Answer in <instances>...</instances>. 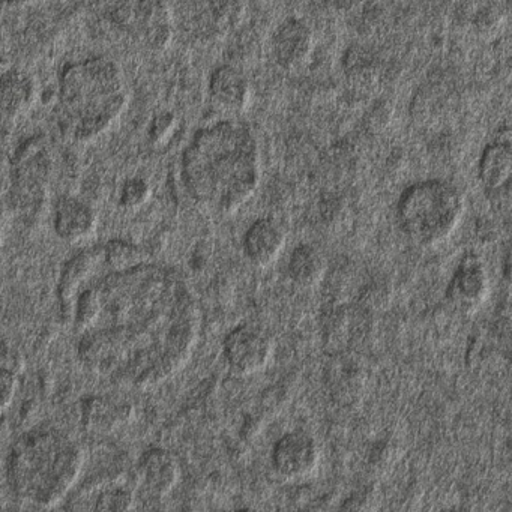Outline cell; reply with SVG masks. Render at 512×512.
Returning a JSON list of instances; mask_svg holds the SVG:
<instances>
[{
  "label": "cell",
  "instance_id": "obj_17",
  "mask_svg": "<svg viewBox=\"0 0 512 512\" xmlns=\"http://www.w3.org/2000/svg\"><path fill=\"white\" fill-rule=\"evenodd\" d=\"M131 409L127 403L110 400V398H95L88 406L86 421L95 430L109 431L124 424L130 418Z\"/></svg>",
  "mask_w": 512,
  "mask_h": 512
},
{
  "label": "cell",
  "instance_id": "obj_3",
  "mask_svg": "<svg viewBox=\"0 0 512 512\" xmlns=\"http://www.w3.org/2000/svg\"><path fill=\"white\" fill-rule=\"evenodd\" d=\"M85 466L79 442L58 428L23 434L8 457L7 478L19 499L53 508L73 490Z\"/></svg>",
  "mask_w": 512,
  "mask_h": 512
},
{
  "label": "cell",
  "instance_id": "obj_10",
  "mask_svg": "<svg viewBox=\"0 0 512 512\" xmlns=\"http://www.w3.org/2000/svg\"><path fill=\"white\" fill-rule=\"evenodd\" d=\"M140 487L149 496L163 499L169 496L181 481L182 467L173 452L163 448L149 449L143 454L137 469Z\"/></svg>",
  "mask_w": 512,
  "mask_h": 512
},
{
  "label": "cell",
  "instance_id": "obj_16",
  "mask_svg": "<svg viewBox=\"0 0 512 512\" xmlns=\"http://www.w3.org/2000/svg\"><path fill=\"white\" fill-rule=\"evenodd\" d=\"M326 259L313 245L302 244L295 248L289 260V275L302 289H311L322 283L326 274Z\"/></svg>",
  "mask_w": 512,
  "mask_h": 512
},
{
  "label": "cell",
  "instance_id": "obj_7",
  "mask_svg": "<svg viewBox=\"0 0 512 512\" xmlns=\"http://www.w3.org/2000/svg\"><path fill=\"white\" fill-rule=\"evenodd\" d=\"M272 466L287 481L305 478L316 470L319 448L316 440L301 430L289 431L281 436L272 449Z\"/></svg>",
  "mask_w": 512,
  "mask_h": 512
},
{
  "label": "cell",
  "instance_id": "obj_4",
  "mask_svg": "<svg viewBox=\"0 0 512 512\" xmlns=\"http://www.w3.org/2000/svg\"><path fill=\"white\" fill-rule=\"evenodd\" d=\"M128 91L121 68L106 56L74 62L59 77V124L76 142H92L121 118Z\"/></svg>",
  "mask_w": 512,
  "mask_h": 512
},
{
  "label": "cell",
  "instance_id": "obj_9",
  "mask_svg": "<svg viewBox=\"0 0 512 512\" xmlns=\"http://www.w3.org/2000/svg\"><path fill=\"white\" fill-rule=\"evenodd\" d=\"M449 302L463 313L478 310L488 296V275L484 263L475 254H467L455 269L448 290Z\"/></svg>",
  "mask_w": 512,
  "mask_h": 512
},
{
  "label": "cell",
  "instance_id": "obj_12",
  "mask_svg": "<svg viewBox=\"0 0 512 512\" xmlns=\"http://www.w3.org/2000/svg\"><path fill=\"white\" fill-rule=\"evenodd\" d=\"M98 226L97 212L76 197H62L55 206L53 229L68 244H79L94 235Z\"/></svg>",
  "mask_w": 512,
  "mask_h": 512
},
{
  "label": "cell",
  "instance_id": "obj_2",
  "mask_svg": "<svg viewBox=\"0 0 512 512\" xmlns=\"http://www.w3.org/2000/svg\"><path fill=\"white\" fill-rule=\"evenodd\" d=\"M260 149L247 125L221 119L197 131L182 155V181L194 202L230 217L256 194Z\"/></svg>",
  "mask_w": 512,
  "mask_h": 512
},
{
  "label": "cell",
  "instance_id": "obj_6",
  "mask_svg": "<svg viewBox=\"0 0 512 512\" xmlns=\"http://www.w3.org/2000/svg\"><path fill=\"white\" fill-rule=\"evenodd\" d=\"M274 344L263 329L254 325L236 326L223 341V356L230 371L239 377L253 376L268 367Z\"/></svg>",
  "mask_w": 512,
  "mask_h": 512
},
{
  "label": "cell",
  "instance_id": "obj_11",
  "mask_svg": "<svg viewBox=\"0 0 512 512\" xmlns=\"http://www.w3.org/2000/svg\"><path fill=\"white\" fill-rule=\"evenodd\" d=\"M208 92L212 104L226 115H244L250 107V82L232 65H221L212 71Z\"/></svg>",
  "mask_w": 512,
  "mask_h": 512
},
{
  "label": "cell",
  "instance_id": "obj_23",
  "mask_svg": "<svg viewBox=\"0 0 512 512\" xmlns=\"http://www.w3.org/2000/svg\"><path fill=\"white\" fill-rule=\"evenodd\" d=\"M2 232H4V226H2V220H0V239H2Z\"/></svg>",
  "mask_w": 512,
  "mask_h": 512
},
{
  "label": "cell",
  "instance_id": "obj_13",
  "mask_svg": "<svg viewBox=\"0 0 512 512\" xmlns=\"http://www.w3.org/2000/svg\"><path fill=\"white\" fill-rule=\"evenodd\" d=\"M512 173V146L509 130L505 136L488 143L478 161V179L487 193H499L509 187Z\"/></svg>",
  "mask_w": 512,
  "mask_h": 512
},
{
  "label": "cell",
  "instance_id": "obj_14",
  "mask_svg": "<svg viewBox=\"0 0 512 512\" xmlns=\"http://www.w3.org/2000/svg\"><path fill=\"white\" fill-rule=\"evenodd\" d=\"M286 233L271 218L254 221L244 236V253L257 268H266L280 257Z\"/></svg>",
  "mask_w": 512,
  "mask_h": 512
},
{
  "label": "cell",
  "instance_id": "obj_20",
  "mask_svg": "<svg viewBox=\"0 0 512 512\" xmlns=\"http://www.w3.org/2000/svg\"><path fill=\"white\" fill-rule=\"evenodd\" d=\"M152 188L145 179L130 178L124 182L119 194V203L127 211H136L143 208L151 199Z\"/></svg>",
  "mask_w": 512,
  "mask_h": 512
},
{
  "label": "cell",
  "instance_id": "obj_1",
  "mask_svg": "<svg viewBox=\"0 0 512 512\" xmlns=\"http://www.w3.org/2000/svg\"><path fill=\"white\" fill-rule=\"evenodd\" d=\"M83 367L121 385L151 388L190 361L200 311L185 281L155 265L109 271L76 295Z\"/></svg>",
  "mask_w": 512,
  "mask_h": 512
},
{
  "label": "cell",
  "instance_id": "obj_18",
  "mask_svg": "<svg viewBox=\"0 0 512 512\" xmlns=\"http://www.w3.org/2000/svg\"><path fill=\"white\" fill-rule=\"evenodd\" d=\"M101 256H103L109 271L115 272L127 271V269L136 268L145 263L140 248L125 241L109 242Z\"/></svg>",
  "mask_w": 512,
  "mask_h": 512
},
{
  "label": "cell",
  "instance_id": "obj_8",
  "mask_svg": "<svg viewBox=\"0 0 512 512\" xmlns=\"http://www.w3.org/2000/svg\"><path fill=\"white\" fill-rule=\"evenodd\" d=\"M313 47V31L305 20L295 16L278 23L269 41L272 59L287 71L301 68L310 59Z\"/></svg>",
  "mask_w": 512,
  "mask_h": 512
},
{
  "label": "cell",
  "instance_id": "obj_22",
  "mask_svg": "<svg viewBox=\"0 0 512 512\" xmlns=\"http://www.w3.org/2000/svg\"><path fill=\"white\" fill-rule=\"evenodd\" d=\"M8 64H10V62H8L7 59L2 58V56H0V71L4 70V68L7 67Z\"/></svg>",
  "mask_w": 512,
  "mask_h": 512
},
{
  "label": "cell",
  "instance_id": "obj_21",
  "mask_svg": "<svg viewBox=\"0 0 512 512\" xmlns=\"http://www.w3.org/2000/svg\"><path fill=\"white\" fill-rule=\"evenodd\" d=\"M19 388L17 374L10 367L0 365V412H4L13 404Z\"/></svg>",
  "mask_w": 512,
  "mask_h": 512
},
{
  "label": "cell",
  "instance_id": "obj_19",
  "mask_svg": "<svg viewBox=\"0 0 512 512\" xmlns=\"http://www.w3.org/2000/svg\"><path fill=\"white\" fill-rule=\"evenodd\" d=\"M136 505V494L124 485H110L98 493L97 511H131Z\"/></svg>",
  "mask_w": 512,
  "mask_h": 512
},
{
  "label": "cell",
  "instance_id": "obj_5",
  "mask_svg": "<svg viewBox=\"0 0 512 512\" xmlns=\"http://www.w3.org/2000/svg\"><path fill=\"white\" fill-rule=\"evenodd\" d=\"M463 214V194L442 179L416 182L398 199L401 230L421 247H434L446 241L460 226Z\"/></svg>",
  "mask_w": 512,
  "mask_h": 512
},
{
  "label": "cell",
  "instance_id": "obj_15",
  "mask_svg": "<svg viewBox=\"0 0 512 512\" xmlns=\"http://www.w3.org/2000/svg\"><path fill=\"white\" fill-rule=\"evenodd\" d=\"M37 95L34 79L8 64L0 71V116L16 119L31 109Z\"/></svg>",
  "mask_w": 512,
  "mask_h": 512
}]
</instances>
